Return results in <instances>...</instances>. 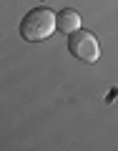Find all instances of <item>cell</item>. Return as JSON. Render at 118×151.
Instances as JSON below:
<instances>
[{
  "label": "cell",
  "instance_id": "cell-1",
  "mask_svg": "<svg viewBox=\"0 0 118 151\" xmlns=\"http://www.w3.org/2000/svg\"><path fill=\"white\" fill-rule=\"evenodd\" d=\"M58 30V15L50 8H33L20 20V35L28 43H40Z\"/></svg>",
  "mask_w": 118,
  "mask_h": 151
},
{
  "label": "cell",
  "instance_id": "cell-2",
  "mask_svg": "<svg viewBox=\"0 0 118 151\" xmlns=\"http://www.w3.org/2000/svg\"><path fill=\"white\" fill-rule=\"evenodd\" d=\"M68 50L73 58H78L81 63H96L101 58V45H98V38L91 30H83L78 28L75 33L68 35Z\"/></svg>",
  "mask_w": 118,
  "mask_h": 151
},
{
  "label": "cell",
  "instance_id": "cell-3",
  "mask_svg": "<svg viewBox=\"0 0 118 151\" xmlns=\"http://www.w3.org/2000/svg\"><path fill=\"white\" fill-rule=\"evenodd\" d=\"M81 28V15L73 10V8H65V10H60L58 13V30L60 33H75Z\"/></svg>",
  "mask_w": 118,
  "mask_h": 151
}]
</instances>
